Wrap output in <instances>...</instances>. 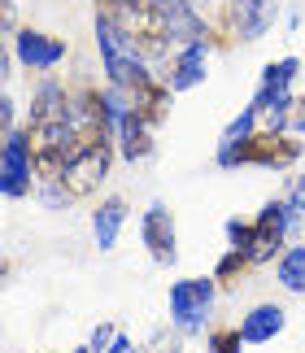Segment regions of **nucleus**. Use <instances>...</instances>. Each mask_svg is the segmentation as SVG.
<instances>
[{
  "label": "nucleus",
  "instance_id": "nucleus-14",
  "mask_svg": "<svg viewBox=\"0 0 305 353\" xmlns=\"http://www.w3.org/2000/svg\"><path fill=\"white\" fill-rule=\"evenodd\" d=\"M235 26L244 39H262L270 26V0H235Z\"/></svg>",
  "mask_w": 305,
  "mask_h": 353
},
{
  "label": "nucleus",
  "instance_id": "nucleus-8",
  "mask_svg": "<svg viewBox=\"0 0 305 353\" xmlns=\"http://www.w3.org/2000/svg\"><path fill=\"white\" fill-rule=\"evenodd\" d=\"M205 79V44H184L170 57V70H166V83L170 92H188Z\"/></svg>",
  "mask_w": 305,
  "mask_h": 353
},
{
  "label": "nucleus",
  "instance_id": "nucleus-21",
  "mask_svg": "<svg viewBox=\"0 0 305 353\" xmlns=\"http://www.w3.org/2000/svg\"><path fill=\"white\" fill-rule=\"evenodd\" d=\"M105 353H140V349H135V345L127 341V336H118V341H114V345H109Z\"/></svg>",
  "mask_w": 305,
  "mask_h": 353
},
{
  "label": "nucleus",
  "instance_id": "nucleus-7",
  "mask_svg": "<svg viewBox=\"0 0 305 353\" xmlns=\"http://www.w3.org/2000/svg\"><path fill=\"white\" fill-rule=\"evenodd\" d=\"M140 232H144V244H148V253H152V262H161V266H170L179 249H175V219H170V210L166 205H152L144 214V223H140Z\"/></svg>",
  "mask_w": 305,
  "mask_h": 353
},
{
  "label": "nucleus",
  "instance_id": "nucleus-20",
  "mask_svg": "<svg viewBox=\"0 0 305 353\" xmlns=\"http://www.w3.org/2000/svg\"><path fill=\"white\" fill-rule=\"evenodd\" d=\"M288 201H293V210H297V214H305V179L293 188V196H288Z\"/></svg>",
  "mask_w": 305,
  "mask_h": 353
},
{
  "label": "nucleus",
  "instance_id": "nucleus-11",
  "mask_svg": "<svg viewBox=\"0 0 305 353\" xmlns=\"http://www.w3.org/2000/svg\"><path fill=\"white\" fill-rule=\"evenodd\" d=\"M118 148H122V157H131V161L152 153V127H148V122L135 114V110L118 122Z\"/></svg>",
  "mask_w": 305,
  "mask_h": 353
},
{
  "label": "nucleus",
  "instance_id": "nucleus-1",
  "mask_svg": "<svg viewBox=\"0 0 305 353\" xmlns=\"http://www.w3.org/2000/svg\"><path fill=\"white\" fill-rule=\"evenodd\" d=\"M301 157V144L284 131H253L240 144L218 148V166H288Z\"/></svg>",
  "mask_w": 305,
  "mask_h": 353
},
{
  "label": "nucleus",
  "instance_id": "nucleus-4",
  "mask_svg": "<svg viewBox=\"0 0 305 353\" xmlns=\"http://www.w3.org/2000/svg\"><path fill=\"white\" fill-rule=\"evenodd\" d=\"M214 305V279H179L170 288V319L179 332H201Z\"/></svg>",
  "mask_w": 305,
  "mask_h": 353
},
{
  "label": "nucleus",
  "instance_id": "nucleus-13",
  "mask_svg": "<svg viewBox=\"0 0 305 353\" xmlns=\"http://www.w3.org/2000/svg\"><path fill=\"white\" fill-rule=\"evenodd\" d=\"M61 118H70V97L57 83H44L31 101V122H61Z\"/></svg>",
  "mask_w": 305,
  "mask_h": 353
},
{
  "label": "nucleus",
  "instance_id": "nucleus-12",
  "mask_svg": "<svg viewBox=\"0 0 305 353\" xmlns=\"http://www.w3.org/2000/svg\"><path fill=\"white\" fill-rule=\"evenodd\" d=\"M122 223H127V201H122V196H109L105 205L96 210V219H92L96 244H101V249H114V244H118V232H122Z\"/></svg>",
  "mask_w": 305,
  "mask_h": 353
},
{
  "label": "nucleus",
  "instance_id": "nucleus-17",
  "mask_svg": "<svg viewBox=\"0 0 305 353\" xmlns=\"http://www.w3.org/2000/svg\"><path fill=\"white\" fill-rule=\"evenodd\" d=\"M253 122H257V105H248V110H244V114H240V118H235L231 127H227V135H223V148H227V144H240V140H248V135H253Z\"/></svg>",
  "mask_w": 305,
  "mask_h": 353
},
{
  "label": "nucleus",
  "instance_id": "nucleus-23",
  "mask_svg": "<svg viewBox=\"0 0 305 353\" xmlns=\"http://www.w3.org/2000/svg\"><path fill=\"white\" fill-rule=\"evenodd\" d=\"M148 353H179V345H175V341H161L157 349H148Z\"/></svg>",
  "mask_w": 305,
  "mask_h": 353
},
{
  "label": "nucleus",
  "instance_id": "nucleus-10",
  "mask_svg": "<svg viewBox=\"0 0 305 353\" xmlns=\"http://www.w3.org/2000/svg\"><path fill=\"white\" fill-rule=\"evenodd\" d=\"M284 310L279 305H257L253 314H248L244 323H240V336H244V345H266V341H275V336L284 332Z\"/></svg>",
  "mask_w": 305,
  "mask_h": 353
},
{
  "label": "nucleus",
  "instance_id": "nucleus-19",
  "mask_svg": "<svg viewBox=\"0 0 305 353\" xmlns=\"http://www.w3.org/2000/svg\"><path fill=\"white\" fill-rule=\"evenodd\" d=\"M114 341H118V332H114V327H101V332L92 336V349L101 353V349H109V345H114Z\"/></svg>",
  "mask_w": 305,
  "mask_h": 353
},
{
  "label": "nucleus",
  "instance_id": "nucleus-9",
  "mask_svg": "<svg viewBox=\"0 0 305 353\" xmlns=\"http://www.w3.org/2000/svg\"><path fill=\"white\" fill-rule=\"evenodd\" d=\"M131 97V110L140 114L148 127H157V122L170 114V83H157V79H148V83H140L135 92H127Z\"/></svg>",
  "mask_w": 305,
  "mask_h": 353
},
{
  "label": "nucleus",
  "instance_id": "nucleus-2",
  "mask_svg": "<svg viewBox=\"0 0 305 353\" xmlns=\"http://www.w3.org/2000/svg\"><path fill=\"white\" fill-rule=\"evenodd\" d=\"M297 219H301V214L293 210V201H270V205L253 219V236H248V249H244V253L253 257V262H266V257H275V253H279V244L293 236Z\"/></svg>",
  "mask_w": 305,
  "mask_h": 353
},
{
  "label": "nucleus",
  "instance_id": "nucleus-5",
  "mask_svg": "<svg viewBox=\"0 0 305 353\" xmlns=\"http://www.w3.org/2000/svg\"><path fill=\"white\" fill-rule=\"evenodd\" d=\"M13 52H18V61L26 70H52V65L66 61V39L26 26V31H18V39H13Z\"/></svg>",
  "mask_w": 305,
  "mask_h": 353
},
{
  "label": "nucleus",
  "instance_id": "nucleus-16",
  "mask_svg": "<svg viewBox=\"0 0 305 353\" xmlns=\"http://www.w3.org/2000/svg\"><path fill=\"white\" fill-rule=\"evenodd\" d=\"M248 262H253V257H248L244 249H231L223 262H218V270H214V279L223 283V288H231V283H240V275L248 270Z\"/></svg>",
  "mask_w": 305,
  "mask_h": 353
},
{
  "label": "nucleus",
  "instance_id": "nucleus-22",
  "mask_svg": "<svg viewBox=\"0 0 305 353\" xmlns=\"http://www.w3.org/2000/svg\"><path fill=\"white\" fill-rule=\"evenodd\" d=\"M293 127H297V131H305V97L293 105Z\"/></svg>",
  "mask_w": 305,
  "mask_h": 353
},
{
  "label": "nucleus",
  "instance_id": "nucleus-18",
  "mask_svg": "<svg viewBox=\"0 0 305 353\" xmlns=\"http://www.w3.org/2000/svg\"><path fill=\"white\" fill-rule=\"evenodd\" d=\"M240 345H244L240 327H218L210 336V353H240Z\"/></svg>",
  "mask_w": 305,
  "mask_h": 353
},
{
  "label": "nucleus",
  "instance_id": "nucleus-3",
  "mask_svg": "<svg viewBox=\"0 0 305 353\" xmlns=\"http://www.w3.org/2000/svg\"><path fill=\"white\" fill-rule=\"evenodd\" d=\"M114 140H92V144H79L75 148V157H70V166H66L61 174V188L75 196H88L96 183L105 179V170H109V157H114V148H109Z\"/></svg>",
  "mask_w": 305,
  "mask_h": 353
},
{
  "label": "nucleus",
  "instance_id": "nucleus-6",
  "mask_svg": "<svg viewBox=\"0 0 305 353\" xmlns=\"http://www.w3.org/2000/svg\"><path fill=\"white\" fill-rule=\"evenodd\" d=\"M31 174H35L31 140H26V131H9L5 135V196H26L31 192Z\"/></svg>",
  "mask_w": 305,
  "mask_h": 353
},
{
  "label": "nucleus",
  "instance_id": "nucleus-15",
  "mask_svg": "<svg viewBox=\"0 0 305 353\" xmlns=\"http://www.w3.org/2000/svg\"><path fill=\"white\" fill-rule=\"evenodd\" d=\"M279 283L288 292H305V244H297V249H288L279 257Z\"/></svg>",
  "mask_w": 305,
  "mask_h": 353
},
{
  "label": "nucleus",
  "instance_id": "nucleus-24",
  "mask_svg": "<svg viewBox=\"0 0 305 353\" xmlns=\"http://www.w3.org/2000/svg\"><path fill=\"white\" fill-rule=\"evenodd\" d=\"M79 353H92V345H88V349H79Z\"/></svg>",
  "mask_w": 305,
  "mask_h": 353
}]
</instances>
